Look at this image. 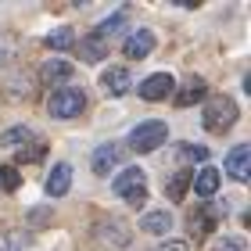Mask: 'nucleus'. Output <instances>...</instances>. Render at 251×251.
I'll list each match as a JSON object with an SVG mask.
<instances>
[{"label":"nucleus","mask_w":251,"mask_h":251,"mask_svg":"<svg viewBox=\"0 0 251 251\" xmlns=\"http://www.w3.org/2000/svg\"><path fill=\"white\" fill-rule=\"evenodd\" d=\"M165 140H169V126H165V122H158V119L133 126V133H129V147H133L136 154L158 151V147H162Z\"/></svg>","instance_id":"2"},{"label":"nucleus","mask_w":251,"mask_h":251,"mask_svg":"<svg viewBox=\"0 0 251 251\" xmlns=\"http://www.w3.org/2000/svg\"><path fill=\"white\" fill-rule=\"evenodd\" d=\"M122 50H126V58H147V54L154 50V32L151 29H133L129 36H126V43H122Z\"/></svg>","instance_id":"7"},{"label":"nucleus","mask_w":251,"mask_h":251,"mask_svg":"<svg viewBox=\"0 0 251 251\" xmlns=\"http://www.w3.org/2000/svg\"><path fill=\"white\" fill-rule=\"evenodd\" d=\"M79 58L83 61H100V58H108V43L100 40V36H86V40H79Z\"/></svg>","instance_id":"15"},{"label":"nucleus","mask_w":251,"mask_h":251,"mask_svg":"<svg viewBox=\"0 0 251 251\" xmlns=\"http://www.w3.org/2000/svg\"><path fill=\"white\" fill-rule=\"evenodd\" d=\"M194 194L198 198H212L215 190H219V169H212V165H204L201 173H194Z\"/></svg>","instance_id":"11"},{"label":"nucleus","mask_w":251,"mask_h":251,"mask_svg":"<svg viewBox=\"0 0 251 251\" xmlns=\"http://www.w3.org/2000/svg\"><path fill=\"white\" fill-rule=\"evenodd\" d=\"M212 251H244V244L237 241V237H223V241H215Z\"/></svg>","instance_id":"23"},{"label":"nucleus","mask_w":251,"mask_h":251,"mask_svg":"<svg viewBox=\"0 0 251 251\" xmlns=\"http://www.w3.org/2000/svg\"><path fill=\"white\" fill-rule=\"evenodd\" d=\"M83 108H86V97H83V90H75V86H58L47 100V111L54 119H75Z\"/></svg>","instance_id":"3"},{"label":"nucleus","mask_w":251,"mask_h":251,"mask_svg":"<svg viewBox=\"0 0 251 251\" xmlns=\"http://www.w3.org/2000/svg\"><path fill=\"white\" fill-rule=\"evenodd\" d=\"M47 47H50V50H68V47H75V32H72V29L50 32V36H47Z\"/></svg>","instance_id":"18"},{"label":"nucleus","mask_w":251,"mask_h":251,"mask_svg":"<svg viewBox=\"0 0 251 251\" xmlns=\"http://www.w3.org/2000/svg\"><path fill=\"white\" fill-rule=\"evenodd\" d=\"M40 154H43V144H36V147H32V151H25V154H22V162H36Z\"/></svg>","instance_id":"26"},{"label":"nucleus","mask_w":251,"mask_h":251,"mask_svg":"<svg viewBox=\"0 0 251 251\" xmlns=\"http://www.w3.org/2000/svg\"><path fill=\"white\" fill-rule=\"evenodd\" d=\"M119 162H122V147L119 144H100L97 151H94V158H90V165H94L97 176H108Z\"/></svg>","instance_id":"8"},{"label":"nucleus","mask_w":251,"mask_h":251,"mask_svg":"<svg viewBox=\"0 0 251 251\" xmlns=\"http://www.w3.org/2000/svg\"><path fill=\"white\" fill-rule=\"evenodd\" d=\"M100 90L111 94V97H126V94L133 90V79H129L126 68H108V72L100 75Z\"/></svg>","instance_id":"9"},{"label":"nucleus","mask_w":251,"mask_h":251,"mask_svg":"<svg viewBox=\"0 0 251 251\" xmlns=\"http://www.w3.org/2000/svg\"><path fill=\"white\" fill-rule=\"evenodd\" d=\"M179 154L190 158V162H204V158H208V151H204V147H179Z\"/></svg>","instance_id":"24"},{"label":"nucleus","mask_w":251,"mask_h":251,"mask_svg":"<svg viewBox=\"0 0 251 251\" xmlns=\"http://www.w3.org/2000/svg\"><path fill=\"white\" fill-rule=\"evenodd\" d=\"M190 179H194V173H179L176 179H173V183H169V198H183V190H187V183H190Z\"/></svg>","instance_id":"22"},{"label":"nucleus","mask_w":251,"mask_h":251,"mask_svg":"<svg viewBox=\"0 0 251 251\" xmlns=\"http://www.w3.org/2000/svg\"><path fill=\"white\" fill-rule=\"evenodd\" d=\"M122 25H126V11H119V15L104 18V22H100V25H97V32H94V36H100V40L108 43V36H111V32H119Z\"/></svg>","instance_id":"19"},{"label":"nucleus","mask_w":251,"mask_h":251,"mask_svg":"<svg viewBox=\"0 0 251 251\" xmlns=\"http://www.w3.org/2000/svg\"><path fill=\"white\" fill-rule=\"evenodd\" d=\"M111 190L119 194L122 201H129V204H140L147 201V179H144V169H126V173L115 176V183H111Z\"/></svg>","instance_id":"4"},{"label":"nucleus","mask_w":251,"mask_h":251,"mask_svg":"<svg viewBox=\"0 0 251 251\" xmlns=\"http://www.w3.org/2000/svg\"><path fill=\"white\" fill-rule=\"evenodd\" d=\"M204 90H208V86H204V79H201V75H190L187 83H183V90L176 94V104H179V108L194 104V100H201V97H204Z\"/></svg>","instance_id":"14"},{"label":"nucleus","mask_w":251,"mask_h":251,"mask_svg":"<svg viewBox=\"0 0 251 251\" xmlns=\"http://www.w3.org/2000/svg\"><path fill=\"white\" fill-rule=\"evenodd\" d=\"M226 173H230L237 183H244V179H248V173H251V147L248 144L230 147V154H226Z\"/></svg>","instance_id":"6"},{"label":"nucleus","mask_w":251,"mask_h":251,"mask_svg":"<svg viewBox=\"0 0 251 251\" xmlns=\"http://www.w3.org/2000/svg\"><path fill=\"white\" fill-rule=\"evenodd\" d=\"M72 72H75V68H72V61H61V58H50L47 65H43L40 68V79H43V83H65V79H72Z\"/></svg>","instance_id":"12"},{"label":"nucleus","mask_w":251,"mask_h":251,"mask_svg":"<svg viewBox=\"0 0 251 251\" xmlns=\"http://www.w3.org/2000/svg\"><path fill=\"white\" fill-rule=\"evenodd\" d=\"M22 248H25V233L22 230H11V226L0 230V251H22Z\"/></svg>","instance_id":"17"},{"label":"nucleus","mask_w":251,"mask_h":251,"mask_svg":"<svg viewBox=\"0 0 251 251\" xmlns=\"http://www.w3.org/2000/svg\"><path fill=\"white\" fill-rule=\"evenodd\" d=\"M173 86L176 83H173V75H169V72H154V75H147L136 90H140L144 100H165L169 94H173Z\"/></svg>","instance_id":"5"},{"label":"nucleus","mask_w":251,"mask_h":251,"mask_svg":"<svg viewBox=\"0 0 251 251\" xmlns=\"http://www.w3.org/2000/svg\"><path fill=\"white\" fill-rule=\"evenodd\" d=\"M29 129H25V126H15V129H7L4 136H0V144H4V147H22V140H29Z\"/></svg>","instance_id":"20"},{"label":"nucleus","mask_w":251,"mask_h":251,"mask_svg":"<svg viewBox=\"0 0 251 251\" xmlns=\"http://www.w3.org/2000/svg\"><path fill=\"white\" fill-rule=\"evenodd\" d=\"M68 187H72V165L58 162L50 169V176H47V194H50V198H65Z\"/></svg>","instance_id":"10"},{"label":"nucleus","mask_w":251,"mask_h":251,"mask_svg":"<svg viewBox=\"0 0 251 251\" xmlns=\"http://www.w3.org/2000/svg\"><path fill=\"white\" fill-rule=\"evenodd\" d=\"M154 251H190V248H187L183 241H165L162 248H154Z\"/></svg>","instance_id":"25"},{"label":"nucleus","mask_w":251,"mask_h":251,"mask_svg":"<svg viewBox=\"0 0 251 251\" xmlns=\"http://www.w3.org/2000/svg\"><path fill=\"white\" fill-rule=\"evenodd\" d=\"M201 122H204V129L208 133H226L230 126L237 122V104L226 94H219V97H212L208 104H204V115H201Z\"/></svg>","instance_id":"1"},{"label":"nucleus","mask_w":251,"mask_h":251,"mask_svg":"<svg viewBox=\"0 0 251 251\" xmlns=\"http://www.w3.org/2000/svg\"><path fill=\"white\" fill-rule=\"evenodd\" d=\"M18 183H22V176H18L15 165H4V169H0V187H4V190H18Z\"/></svg>","instance_id":"21"},{"label":"nucleus","mask_w":251,"mask_h":251,"mask_svg":"<svg viewBox=\"0 0 251 251\" xmlns=\"http://www.w3.org/2000/svg\"><path fill=\"white\" fill-rule=\"evenodd\" d=\"M140 230H144V233H151V237H158V233L173 230V215H169L165 208H158V212H147L144 219H140Z\"/></svg>","instance_id":"13"},{"label":"nucleus","mask_w":251,"mask_h":251,"mask_svg":"<svg viewBox=\"0 0 251 251\" xmlns=\"http://www.w3.org/2000/svg\"><path fill=\"white\" fill-rule=\"evenodd\" d=\"M129 226H126L122 219H108L104 223V241H111V244H119V248H126V244H129Z\"/></svg>","instance_id":"16"}]
</instances>
